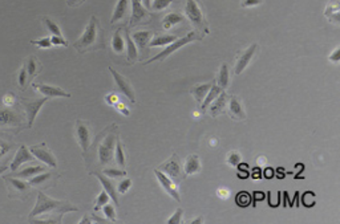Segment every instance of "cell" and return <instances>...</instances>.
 I'll return each instance as SVG.
<instances>
[{
  "instance_id": "6da1fadb",
  "label": "cell",
  "mask_w": 340,
  "mask_h": 224,
  "mask_svg": "<svg viewBox=\"0 0 340 224\" xmlns=\"http://www.w3.org/2000/svg\"><path fill=\"white\" fill-rule=\"evenodd\" d=\"M77 211V207L71 204L66 200H56L47 196L44 192H37V202L31 211L28 220L33 221H49V223H61L64 213Z\"/></svg>"
},
{
  "instance_id": "7a4b0ae2",
  "label": "cell",
  "mask_w": 340,
  "mask_h": 224,
  "mask_svg": "<svg viewBox=\"0 0 340 224\" xmlns=\"http://www.w3.org/2000/svg\"><path fill=\"white\" fill-rule=\"evenodd\" d=\"M75 49L79 53H85L89 51H99L105 48L104 43V32L100 26L99 19L92 16L88 26L85 27L84 32L74 44Z\"/></svg>"
},
{
  "instance_id": "3957f363",
  "label": "cell",
  "mask_w": 340,
  "mask_h": 224,
  "mask_svg": "<svg viewBox=\"0 0 340 224\" xmlns=\"http://www.w3.org/2000/svg\"><path fill=\"white\" fill-rule=\"evenodd\" d=\"M183 11L189 22L193 24L194 31H197L202 37L209 33V27L206 23L205 15L202 11L201 4L198 0H185V6H183Z\"/></svg>"
},
{
  "instance_id": "277c9868",
  "label": "cell",
  "mask_w": 340,
  "mask_h": 224,
  "mask_svg": "<svg viewBox=\"0 0 340 224\" xmlns=\"http://www.w3.org/2000/svg\"><path fill=\"white\" fill-rule=\"evenodd\" d=\"M116 125H113V129H108L106 135L101 139L99 147H97V156H99V162L101 166H106L112 163L114 153V146L118 139V134L116 133Z\"/></svg>"
},
{
  "instance_id": "5b68a950",
  "label": "cell",
  "mask_w": 340,
  "mask_h": 224,
  "mask_svg": "<svg viewBox=\"0 0 340 224\" xmlns=\"http://www.w3.org/2000/svg\"><path fill=\"white\" fill-rule=\"evenodd\" d=\"M201 39H203V37H202L197 31H190V32H187L183 37L176 39L173 43L166 45V48H165L164 51L160 52V53L156 54V56H153V57L149 58V60H147L144 64H145V65H149V64H152V62L154 61H164L165 58L169 57L170 54L174 53L176 51H178L179 48H182L185 47V45H187V44H190L194 40H201Z\"/></svg>"
},
{
  "instance_id": "8992f818",
  "label": "cell",
  "mask_w": 340,
  "mask_h": 224,
  "mask_svg": "<svg viewBox=\"0 0 340 224\" xmlns=\"http://www.w3.org/2000/svg\"><path fill=\"white\" fill-rule=\"evenodd\" d=\"M4 181L8 185V196L11 199H19V200H26L31 195V185L20 179H15L12 175L4 177Z\"/></svg>"
},
{
  "instance_id": "52a82bcc",
  "label": "cell",
  "mask_w": 340,
  "mask_h": 224,
  "mask_svg": "<svg viewBox=\"0 0 340 224\" xmlns=\"http://www.w3.org/2000/svg\"><path fill=\"white\" fill-rule=\"evenodd\" d=\"M158 170L162 171L166 177L170 178V179L176 182V183L183 181V179L186 178V175L183 173L182 166H181V162H179L178 156H177L176 153L172 154V157L169 159H166L162 165H160Z\"/></svg>"
},
{
  "instance_id": "ba28073f",
  "label": "cell",
  "mask_w": 340,
  "mask_h": 224,
  "mask_svg": "<svg viewBox=\"0 0 340 224\" xmlns=\"http://www.w3.org/2000/svg\"><path fill=\"white\" fill-rule=\"evenodd\" d=\"M49 98L44 97V98H39V100H26V98H23L20 104L26 110V116H27V127H32L33 122H35V118H36L37 113L40 112L41 106L44 105L45 102L48 101Z\"/></svg>"
},
{
  "instance_id": "9c48e42d",
  "label": "cell",
  "mask_w": 340,
  "mask_h": 224,
  "mask_svg": "<svg viewBox=\"0 0 340 224\" xmlns=\"http://www.w3.org/2000/svg\"><path fill=\"white\" fill-rule=\"evenodd\" d=\"M30 152L33 157H36L39 161L45 163L47 166L52 167V169H56V167H57V161H56V157L53 156V153L48 148V146L45 145V142H41V143H39V145L31 146Z\"/></svg>"
},
{
  "instance_id": "30bf717a",
  "label": "cell",
  "mask_w": 340,
  "mask_h": 224,
  "mask_svg": "<svg viewBox=\"0 0 340 224\" xmlns=\"http://www.w3.org/2000/svg\"><path fill=\"white\" fill-rule=\"evenodd\" d=\"M76 138L77 142H79V145H80L81 150L84 153V156L87 154V152L89 150V146H91V141H92V133H91V127L83 119H77L76 121Z\"/></svg>"
},
{
  "instance_id": "8fae6325",
  "label": "cell",
  "mask_w": 340,
  "mask_h": 224,
  "mask_svg": "<svg viewBox=\"0 0 340 224\" xmlns=\"http://www.w3.org/2000/svg\"><path fill=\"white\" fill-rule=\"evenodd\" d=\"M22 117L23 116L19 112H15V110L10 109V106H6V109L0 110V127L18 126L19 130H20L24 126Z\"/></svg>"
},
{
  "instance_id": "7c38bea8",
  "label": "cell",
  "mask_w": 340,
  "mask_h": 224,
  "mask_svg": "<svg viewBox=\"0 0 340 224\" xmlns=\"http://www.w3.org/2000/svg\"><path fill=\"white\" fill-rule=\"evenodd\" d=\"M60 178V174H57L56 171H49V173H43L37 174V175H33L31 177L30 183L31 187H39L40 190H45L48 187H52V186L55 185L56 181Z\"/></svg>"
},
{
  "instance_id": "4fadbf2b",
  "label": "cell",
  "mask_w": 340,
  "mask_h": 224,
  "mask_svg": "<svg viewBox=\"0 0 340 224\" xmlns=\"http://www.w3.org/2000/svg\"><path fill=\"white\" fill-rule=\"evenodd\" d=\"M256 51H258V44L252 43L249 48H246L245 51L238 54L234 64V74H237V76L238 74H241V73L249 66L250 61H251V58L254 57V54H255Z\"/></svg>"
},
{
  "instance_id": "5bb4252c",
  "label": "cell",
  "mask_w": 340,
  "mask_h": 224,
  "mask_svg": "<svg viewBox=\"0 0 340 224\" xmlns=\"http://www.w3.org/2000/svg\"><path fill=\"white\" fill-rule=\"evenodd\" d=\"M109 72L112 73V76H113L114 84H116V88H117V91L120 93H122L125 97L128 98L129 101L135 102V96H134V91H133L132 85L129 83L128 80L125 79L124 76H121L120 73L117 70H114L112 66H109Z\"/></svg>"
},
{
  "instance_id": "9a60e30c",
  "label": "cell",
  "mask_w": 340,
  "mask_h": 224,
  "mask_svg": "<svg viewBox=\"0 0 340 224\" xmlns=\"http://www.w3.org/2000/svg\"><path fill=\"white\" fill-rule=\"evenodd\" d=\"M154 175L157 177V181L160 182V185H161L162 188L166 191V194L172 196L176 202H181V195H179V191L176 186V182L172 181L169 177H166V175H165L162 171L158 170V169L154 170Z\"/></svg>"
},
{
  "instance_id": "2e32d148",
  "label": "cell",
  "mask_w": 340,
  "mask_h": 224,
  "mask_svg": "<svg viewBox=\"0 0 340 224\" xmlns=\"http://www.w3.org/2000/svg\"><path fill=\"white\" fill-rule=\"evenodd\" d=\"M150 20L149 12L145 10L143 3L140 0H132V16H130V23L129 27H134L141 23H147Z\"/></svg>"
},
{
  "instance_id": "e0dca14e",
  "label": "cell",
  "mask_w": 340,
  "mask_h": 224,
  "mask_svg": "<svg viewBox=\"0 0 340 224\" xmlns=\"http://www.w3.org/2000/svg\"><path fill=\"white\" fill-rule=\"evenodd\" d=\"M227 114L234 121H243L246 119V112L242 105L241 100L237 96H231L227 100Z\"/></svg>"
},
{
  "instance_id": "ac0fdd59",
  "label": "cell",
  "mask_w": 340,
  "mask_h": 224,
  "mask_svg": "<svg viewBox=\"0 0 340 224\" xmlns=\"http://www.w3.org/2000/svg\"><path fill=\"white\" fill-rule=\"evenodd\" d=\"M32 87L35 91L41 93L43 96L48 98H56V97H65L70 98L71 94L66 93L64 89L59 87H53V85H47V84H32Z\"/></svg>"
},
{
  "instance_id": "d6986e66",
  "label": "cell",
  "mask_w": 340,
  "mask_h": 224,
  "mask_svg": "<svg viewBox=\"0 0 340 224\" xmlns=\"http://www.w3.org/2000/svg\"><path fill=\"white\" fill-rule=\"evenodd\" d=\"M91 174H93L95 177H97V179L101 182V185H103V187H104V191H106V194H108V195L110 196V199L113 200L114 206H117V207L120 206V203H118L117 190H116V186H114L112 178L104 175L101 171H95V173H91Z\"/></svg>"
},
{
  "instance_id": "ffe728a7",
  "label": "cell",
  "mask_w": 340,
  "mask_h": 224,
  "mask_svg": "<svg viewBox=\"0 0 340 224\" xmlns=\"http://www.w3.org/2000/svg\"><path fill=\"white\" fill-rule=\"evenodd\" d=\"M33 161H35V157L31 154L30 150H28L26 146L22 145L20 147H19L16 156L14 157V159H12V163H11V166H10V169H11V171L14 173V171L19 170V167L22 166L23 163L33 162Z\"/></svg>"
},
{
  "instance_id": "44dd1931",
  "label": "cell",
  "mask_w": 340,
  "mask_h": 224,
  "mask_svg": "<svg viewBox=\"0 0 340 224\" xmlns=\"http://www.w3.org/2000/svg\"><path fill=\"white\" fill-rule=\"evenodd\" d=\"M227 100H229V96L226 94V92L222 91L218 97L214 100V101L208 106L209 113H210V116L212 117H218L221 114L226 112V105H227Z\"/></svg>"
},
{
  "instance_id": "7402d4cb",
  "label": "cell",
  "mask_w": 340,
  "mask_h": 224,
  "mask_svg": "<svg viewBox=\"0 0 340 224\" xmlns=\"http://www.w3.org/2000/svg\"><path fill=\"white\" fill-rule=\"evenodd\" d=\"M183 173L185 175H194V174H198L202 170V165L199 162V157L197 154H191L186 158L185 161V165H183Z\"/></svg>"
},
{
  "instance_id": "603a6c76",
  "label": "cell",
  "mask_w": 340,
  "mask_h": 224,
  "mask_svg": "<svg viewBox=\"0 0 340 224\" xmlns=\"http://www.w3.org/2000/svg\"><path fill=\"white\" fill-rule=\"evenodd\" d=\"M24 66H26L27 74H28V81H32L35 77L40 73V70L43 69V65H41V62L37 60V57L35 56H30V57L27 58L26 62H24Z\"/></svg>"
},
{
  "instance_id": "cb8c5ba5",
  "label": "cell",
  "mask_w": 340,
  "mask_h": 224,
  "mask_svg": "<svg viewBox=\"0 0 340 224\" xmlns=\"http://www.w3.org/2000/svg\"><path fill=\"white\" fill-rule=\"evenodd\" d=\"M213 84H214V81H210V83L206 84H197V85H194V87L191 88L190 93L194 97V100L198 102V105H201L202 101L205 100L206 94H208L209 89L212 88Z\"/></svg>"
},
{
  "instance_id": "d4e9b609",
  "label": "cell",
  "mask_w": 340,
  "mask_h": 224,
  "mask_svg": "<svg viewBox=\"0 0 340 224\" xmlns=\"http://www.w3.org/2000/svg\"><path fill=\"white\" fill-rule=\"evenodd\" d=\"M128 3L129 0H118L117 4H116V7H114L112 19H110V23H112V24H116V23L126 19V14H128Z\"/></svg>"
},
{
  "instance_id": "484cf974",
  "label": "cell",
  "mask_w": 340,
  "mask_h": 224,
  "mask_svg": "<svg viewBox=\"0 0 340 224\" xmlns=\"http://www.w3.org/2000/svg\"><path fill=\"white\" fill-rule=\"evenodd\" d=\"M339 14H340V7H339V2L337 0H329L328 4H327V7L324 10V15L325 18L328 19L329 22H333L335 24L339 26Z\"/></svg>"
},
{
  "instance_id": "4316f807",
  "label": "cell",
  "mask_w": 340,
  "mask_h": 224,
  "mask_svg": "<svg viewBox=\"0 0 340 224\" xmlns=\"http://www.w3.org/2000/svg\"><path fill=\"white\" fill-rule=\"evenodd\" d=\"M230 84V72H229V65L226 62H223L220 66L218 70V76H217V87H220L222 91H226Z\"/></svg>"
},
{
  "instance_id": "83f0119b",
  "label": "cell",
  "mask_w": 340,
  "mask_h": 224,
  "mask_svg": "<svg viewBox=\"0 0 340 224\" xmlns=\"http://www.w3.org/2000/svg\"><path fill=\"white\" fill-rule=\"evenodd\" d=\"M125 48H126V53H128V61L130 64H134L139 60V49L135 47V44L133 43L132 37L129 35V32H125Z\"/></svg>"
},
{
  "instance_id": "f1b7e54d",
  "label": "cell",
  "mask_w": 340,
  "mask_h": 224,
  "mask_svg": "<svg viewBox=\"0 0 340 224\" xmlns=\"http://www.w3.org/2000/svg\"><path fill=\"white\" fill-rule=\"evenodd\" d=\"M130 37H132L133 43L135 44L137 49H144V48L148 45V43L150 41L152 31H140V32H134L133 35H130Z\"/></svg>"
},
{
  "instance_id": "f546056e",
  "label": "cell",
  "mask_w": 340,
  "mask_h": 224,
  "mask_svg": "<svg viewBox=\"0 0 340 224\" xmlns=\"http://www.w3.org/2000/svg\"><path fill=\"white\" fill-rule=\"evenodd\" d=\"M221 92H222V89H221L220 87H217V85H214V84H213L212 88L209 89L208 94H206L205 100H203V101H202V104H201V112H202V114L205 113V110H206V109H208V106L210 105V104H212V102L214 101V100H216L217 97H218V96H220Z\"/></svg>"
},
{
  "instance_id": "4dcf8cb0",
  "label": "cell",
  "mask_w": 340,
  "mask_h": 224,
  "mask_svg": "<svg viewBox=\"0 0 340 224\" xmlns=\"http://www.w3.org/2000/svg\"><path fill=\"white\" fill-rule=\"evenodd\" d=\"M182 22H183L182 15L178 14V12H170V14H168L164 19H162V27H164V29H170Z\"/></svg>"
},
{
  "instance_id": "1f68e13d",
  "label": "cell",
  "mask_w": 340,
  "mask_h": 224,
  "mask_svg": "<svg viewBox=\"0 0 340 224\" xmlns=\"http://www.w3.org/2000/svg\"><path fill=\"white\" fill-rule=\"evenodd\" d=\"M43 171H45V167L44 166H30V167H26V169H23L22 171H14L12 173V177H16V178H31L33 177V175H37V174L43 173Z\"/></svg>"
},
{
  "instance_id": "d6a6232c",
  "label": "cell",
  "mask_w": 340,
  "mask_h": 224,
  "mask_svg": "<svg viewBox=\"0 0 340 224\" xmlns=\"http://www.w3.org/2000/svg\"><path fill=\"white\" fill-rule=\"evenodd\" d=\"M177 37L173 36V35H158V36L154 37L153 40H150L148 45L149 48H154V47H166L170 43H173Z\"/></svg>"
},
{
  "instance_id": "836d02e7",
  "label": "cell",
  "mask_w": 340,
  "mask_h": 224,
  "mask_svg": "<svg viewBox=\"0 0 340 224\" xmlns=\"http://www.w3.org/2000/svg\"><path fill=\"white\" fill-rule=\"evenodd\" d=\"M112 48L116 53H124L125 51V40L121 35V31H116L112 36Z\"/></svg>"
},
{
  "instance_id": "e575fe53",
  "label": "cell",
  "mask_w": 340,
  "mask_h": 224,
  "mask_svg": "<svg viewBox=\"0 0 340 224\" xmlns=\"http://www.w3.org/2000/svg\"><path fill=\"white\" fill-rule=\"evenodd\" d=\"M114 161L117 163L118 166L121 169H125L126 166V159H125V154H124V148H122V145H121V142L118 141L116 142V146H114Z\"/></svg>"
},
{
  "instance_id": "d590c367",
  "label": "cell",
  "mask_w": 340,
  "mask_h": 224,
  "mask_svg": "<svg viewBox=\"0 0 340 224\" xmlns=\"http://www.w3.org/2000/svg\"><path fill=\"white\" fill-rule=\"evenodd\" d=\"M41 20H43V23H44V26L47 27L48 32L52 33V36L62 37L61 29H60V27L57 26V24L53 22V20H51V19L47 18V16H43V18H41Z\"/></svg>"
},
{
  "instance_id": "8d00e7d4",
  "label": "cell",
  "mask_w": 340,
  "mask_h": 224,
  "mask_svg": "<svg viewBox=\"0 0 340 224\" xmlns=\"http://www.w3.org/2000/svg\"><path fill=\"white\" fill-rule=\"evenodd\" d=\"M18 84L20 91H26L27 87H28V84H30V81H28V74H27L26 66L24 65L20 68V70H19L18 73Z\"/></svg>"
},
{
  "instance_id": "74e56055",
  "label": "cell",
  "mask_w": 340,
  "mask_h": 224,
  "mask_svg": "<svg viewBox=\"0 0 340 224\" xmlns=\"http://www.w3.org/2000/svg\"><path fill=\"white\" fill-rule=\"evenodd\" d=\"M109 200H110V196L106 194V191H104V190H103V191L100 192L99 196H97V198H96V200H95V207H93L95 212H97V211H99L101 207L105 206L106 203H109Z\"/></svg>"
},
{
  "instance_id": "f35d334b",
  "label": "cell",
  "mask_w": 340,
  "mask_h": 224,
  "mask_svg": "<svg viewBox=\"0 0 340 224\" xmlns=\"http://www.w3.org/2000/svg\"><path fill=\"white\" fill-rule=\"evenodd\" d=\"M101 173H103L104 175H106V177L112 178V179H114V178L125 177V175H126V171H125L124 169L118 170V169H114V167H108V169L105 167Z\"/></svg>"
},
{
  "instance_id": "ab89813d",
  "label": "cell",
  "mask_w": 340,
  "mask_h": 224,
  "mask_svg": "<svg viewBox=\"0 0 340 224\" xmlns=\"http://www.w3.org/2000/svg\"><path fill=\"white\" fill-rule=\"evenodd\" d=\"M226 162L229 163V165H231V166H235L237 167L239 163L242 162V157L241 154L237 152V150H233V152H230L229 154H227L226 157Z\"/></svg>"
},
{
  "instance_id": "60d3db41",
  "label": "cell",
  "mask_w": 340,
  "mask_h": 224,
  "mask_svg": "<svg viewBox=\"0 0 340 224\" xmlns=\"http://www.w3.org/2000/svg\"><path fill=\"white\" fill-rule=\"evenodd\" d=\"M172 3L173 0H153V3L150 4V8L153 11H162L165 8H168Z\"/></svg>"
},
{
  "instance_id": "b9f144b4",
  "label": "cell",
  "mask_w": 340,
  "mask_h": 224,
  "mask_svg": "<svg viewBox=\"0 0 340 224\" xmlns=\"http://www.w3.org/2000/svg\"><path fill=\"white\" fill-rule=\"evenodd\" d=\"M251 202V196H250L249 192L242 191L237 195V204L241 207H247Z\"/></svg>"
},
{
  "instance_id": "7bdbcfd3",
  "label": "cell",
  "mask_w": 340,
  "mask_h": 224,
  "mask_svg": "<svg viewBox=\"0 0 340 224\" xmlns=\"http://www.w3.org/2000/svg\"><path fill=\"white\" fill-rule=\"evenodd\" d=\"M103 211H104V215H105V217L108 219V220H110V221L117 220V219H116V211H114V207L112 206V204L106 203L105 206H103Z\"/></svg>"
},
{
  "instance_id": "ee69618b",
  "label": "cell",
  "mask_w": 340,
  "mask_h": 224,
  "mask_svg": "<svg viewBox=\"0 0 340 224\" xmlns=\"http://www.w3.org/2000/svg\"><path fill=\"white\" fill-rule=\"evenodd\" d=\"M14 147V143L8 139H4L3 135H0V157H3L6 153H8Z\"/></svg>"
},
{
  "instance_id": "f6af8a7d",
  "label": "cell",
  "mask_w": 340,
  "mask_h": 224,
  "mask_svg": "<svg viewBox=\"0 0 340 224\" xmlns=\"http://www.w3.org/2000/svg\"><path fill=\"white\" fill-rule=\"evenodd\" d=\"M31 44H33V45H36V47H39V48H44V49L52 47L51 37H43V39H39V40H32Z\"/></svg>"
},
{
  "instance_id": "bcb514c9",
  "label": "cell",
  "mask_w": 340,
  "mask_h": 224,
  "mask_svg": "<svg viewBox=\"0 0 340 224\" xmlns=\"http://www.w3.org/2000/svg\"><path fill=\"white\" fill-rule=\"evenodd\" d=\"M130 187H132V179L126 178V179H124V181H121L120 183H118L117 190L120 194H125V192L128 191Z\"/></svg>"
},
{
  "instance_id": "7dc6e473",
  "label": "cell",
  "mask_w": 340,
  "mask_h": 224,
  "mask_svg": "<svg viewBox=\"0 0 340 224\" xmlns=\"http://www.w3.org/2000/svg\"><path fill=\"white\" fill-rule=\"evenodd\" d=\"M182 215H183V210L182 208H177L176 212H174V215L173 216H170L166 220V223L169 224H174V223H181V220H182Z\"/></svg>"
},
{
  "instance_id": "c3c4849f",
  "label": "cell",
  "mask_w": 340,
  "mask_h": 224,
  "mask_svg": "<svg viewBox=\"0 0 340 224\" xmlns=\"http://www.w3.org/2000/svg\"><path fill=\"white\" fill-rule=\"evenodd\" d=\"M15 102H16V98H15V96H14V94H12V93L6 94V96H4V97H3L4 106H10V108H12V106L15 105Z\"/></svg>"
},
{
  "instance_id": "681fc988",
  "label": "cell",
  "mask_w": 340,
  "mask_h": 224,
  "mask_svg": "<svg viewBox=\"0 0 340 224\" xmlns=\"http://www.w3.org/2000/svg\"><path fill=\"white\" fill-rule=\"evenodd\" d=\"M262 3H263V0H242L241 7L242 8L255 7V6H259V4Z\"/></svg>"
},
{
  "instance_id": "f907efd6",
  "label": "cell",
  "mask_w": 340,
  "mask_h": 224,
  "mask_svg": "<svg viewBox=\"0 0 340 224\" xmlns=\"http://www.w3.org/2000/svg\"><path fill=\"white\" fill-rule=\"evenodd\" d=\"M52 45H62V47H68V41L64 37L59 36H52L51 37Z\"/></svg>"
},
{
  "instance_id": "816d5d0a",
  "label": "cell",
  "mask_w": 340,
  "mask_h": 224,
  "mask_svg": "<svg viewBox=\"0 0 340 224\" xmlns=\"http://www.w3.org/2000/svg\"><path fill=\"white\" fill-rule=\"evenodd\" d=\"M340 60V48L336 47L335 48V51L332 52V54H329V61L335 62V64H337Z\"/></svg>"
},
{
  "instance_id": "f5cc1de1",
  "label": "cell",
  "mask_w": 340,
  "mask_h": 224,
  "mask_svg": "<svg viewBox=\"0 0 340 224\" xmlns=\"http://www.w3.org/2000/svg\"><path fill=\"white\" fill-rule=\"evenodd\" d=\"M106 102H108V104H110V105H116V104H117V101H118V97H117V94H114V93H110V94H108V96H106Z\"/></svg>"
},
{
  "instance_id": "db71d44e",
  "label": "cell",
  "mask_w": 340,
  "mask_h": 224,
  "mask_svg": "<svg viewBox=\"0 0 340 224\" xmlns=\"http://www.w3.org/2000/svg\"><path fill=\"white\" fill-rule=\"evenodd\" d=\"M274 169H271V167H267V169H264L263 171V175L264 178H267V179H271V178H274Z\"/></svg>"
},
{
  "instance_id": "11a10c76",
  "label": "cell",
  "mask_w": 340,
  "mask_h": 224,
  "mask_svg": "<svg viewBox=\"0 0 340 224\" xmlns=\"http://www.w3.org/2000/svg\"><path fill=\"white\" fill-rule=\"evenodd\" d=\"M229 195H230V192L227 191L226 188H220V190H218V196H220V198L227 199L229 198Z\"/></svg>"
},
{
  "instance_id": "9f6ffc18",
  "label": "cell",
  "mask_w": 340,
  "mask_h": 224,
  "mask_svg": "<svg viewBox=\"0 0 340 224\" xmlns=\"http://www.w3.org/2000/svg\"><path fill=\"white\" fill-rule=\"evenodd\" d=\"M80 3H83V0H66V4L70 7H77Z\"/></svg>"
},
{
  "instance_id": "6f0895ef",
  "label": "cell",
  "mask_w": 340,
  "mask_h": 224,
  "mask_svg": "<svg viewBox=\"0 0 340 224\" xmlns=\"http://www.w3.org/2000/svg\"><path fill=\"white\" fill-rule=\"evenodd\" d=\"M91 220L93 221V220H96V221H99V223H108V219H103V217H99L97 216V215H92L91 216Z\"/></svg>"
},
{
  "instance_id": "680465c9",
  "label": "cell",
  "mask_w": 340,
  "mask_h": 224,
  "mask_svg": "<svg viewBox=\"0 0 340 224\" xmlns=\"http://www.w3.org/2000/svg\"><path fill=\"white\" fill-rule=\"evenodd\" d=\"M7 169H8V161H2V162H0V174L4 173Z\"/></svg>"
},
{
  "instance_id": "91938a15",
  "label": "cell",
  "mask_w": 340,
  "mask_h": 224,
  "mask_svg": "<svg viewBox=\"0 0 340 224\" xmlns=\"http://www.w3.org/2000/svg\"><path fill=\"white\" fill-rule=\"evenodd\" d=\"M249 177V173L246 170H238V178H242V179H246Z\"/></svg>"
},
{
  "instance_id": "94428289",
  "label": "cell",
  "mask_w": 340,
  "mask_h": 224,
  "mask_svg": "<svg viewBox=\"0 0 340 224\" xmlns=\"http://www.w3.org/2000/svg\"><path fill=\"white\" fill-rule=\"evenodd\" d=\"M251 177L254 178V179H259V178H260V169H258V167H256V169H254Z\"/></svg>"
},
{
  "instance_id": "6125c7cd",
  "label": "cell",
  "mask_w": 340,
  "mask_h": 224,
  "mask_svg": "<svg viewBox=\"0 0 340 224\" xmlns=\"http://www.w3.org/2000/svg\"><path fill=\"white\" fill-rule=\"evenodd\" d=\"M190 224H199V223H203V217L202 216H198L195 217V219H193V220L189 221Z\"/></svg>"
},
{
  "instance_id": "be15d7a7",
  "label": "cell",
  "mask_w": 340,
  "mask_h": 224,
  "mask_svg": "<svg viewBox=\"0 0 340 224\" xmlns=\"http://www.w3.org/2000/svg\"><path fill=\"white\" fill-rule=\"evenodd\" d=\"M254 198H255V200H262V199H264V194L263 192H256V194H254Z\"/></svg>"
},
{
  "instance_id": "e7e4bbea",
  "label": "cell",
  "mask_w": 340,
  "mask_h": 224,
  "mask_svg": "<svg viewBox=\"0 0 340 224\" xmlns=\"http://www.w3.org/2000/svg\"><path fill=\"white\" fill-rule=\"evenodd\" d=\"M79 223L80 224H85V223H92V220H91V217L89 216H84L83 217V219H81L80 221H79Z\"/></svg>"
},
{
  "instance_id": "03108f58",
  "label": "cell",
  "mask_w": 340,
  "mask_h": 224,
  "mask_svg": "<svg viewBox=\"0 0 340 224\" xmlns=\"http://www.w3.org/2000/svg\"><path fill=\"white\" fill-rule=\"evenodd\" d=\"M144 4H145L147 7H149V6H150V0H144Z\"/></svg>"
},
{
  "instance_id": "003e7915",
  "label": "cell",
  "mask_w": 340,
  "mask_h": 224,
  "mask_svg": "<svg viewBox=\"0 0 340 224\" xmlns=\"http://www.w3.org/2000/svg\"><path fill=\"white\" fill-rule=\"evenodd\" d=\"M140 2H144V0H140Z\"/></svg>"
}]
</instances>
